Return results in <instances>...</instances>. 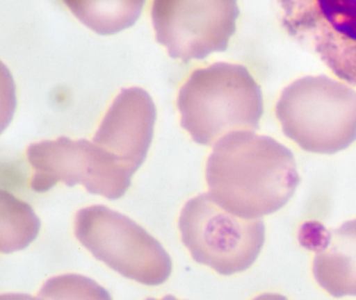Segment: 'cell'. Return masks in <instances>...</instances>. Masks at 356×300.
Returning <instances> with one entry per match:
<instances>
[{"mask_svg":"<svg viewBox=\"0 0 356 300\" xmlns=\"http://www.w3.org/2000/svg\"><path fill=\"white\" fill-rule=\"evenodd\" d=\"M237 0H153L158 43L184 62L222 52L236 31Z\"/></svg>","mask_w":356,"mask_h":300,"instance_id":"52a82bcc","label":"cell"},{"mask_svg":"<svg viewBox=\"0 0 356 300\" xmlns=\"http://www.w3.org/2000/svg\"><path fill=\"white\" fill-rule=\"evenodd\" d=\"M287 33L356 85V0H278Z\"/></svg>","mask_w":356,"mask_h":300,"instance_id":"ba28073f","label":"cell"},{"mask_svg":"<svg viewBox=\"0 0 356 300\" xmlns=\"http://www.w3.org/2000/svg\"><path fill=\"white\" fill-rule=\"evenodd\" d=\"M76 235L97 260L143 285H161L172 273V260L161 244L129 217L107 206L79 210Z\"/></svg>","mask_w":356,"mask_h":300,"instance_id":"5b68a950","label":"cell"},{"mask_svg":"<svg viewBox=\"0 0 356 300\" xmlns=\"http://www.w3.org/2000/svg\"><path fill=\"white\" fill-rule=\"evenodd\" d=\"M181 124L201 145L234 131L259 128L261 89L245 67L216 62L191 73L178 95Z\"/></svg>","mask_w":356,"mask_h":300,"instance_id":"7a4b0ae2","label":"cell"},{"mask_svg":"<svg viewBox=\"0 0 356 300\" xmlns=\"http://www.w3.org/2000/svg\"><path fill=\"white\" fill-rule=\"evenodd\" d=\"M206 179L220 206L247 219L282 208L300 183L293 153L276 140L250 131L229 133L214 145Z\"/></svg>","mask_w":356,"mask_h":300,"instance_id":"6da1fadb","label":"cell"},{"mask_svg":"<svg viewBox=\"0 0 356 300\" xmlns=\"http://www.w3.org/2000/svg\"><path fill=\"white\" fill-rule=\"evenodd\" d=\"M28 160L35 170L31 187L36 192L64 183L83 185L90 193L114 200L128 191L134 174L115 156L87 140L62 137L33 144Z\"/></svg>","mask_w":356,"mask_h":300,"instance_id":"8992f818","label":"cell"},{"mask_svg":"<svg viewBox=\"0 0 356 300\" xmlns=\"http://www.w3.org/2000/svg\"><path fill=\"white\" fill-rule=\"evenodd\" d=\"M179 228L183 243L195 262L222 275L249 269L266 240L264 221L232 214L210 194H202L187 202L179 219Z\"/></svg>","mask_w":356,"mask_h":300,"instance_id":"277c9868","label":"cell"},{"mask_svg":"<svg viewBox=\"0 0 356 300\" xmlns=\"http://www.w3.org/2000/svg\"><path fill=\"white\" fill-rule=\"evenodd\" d=\"M155 103L141 88L122 90L106 114L93 143L115 156L133 172L143 165L153 140Z\"/></svg>","mask_w":356,"mask_h":300,"instance_id":"9c48e42d","label":"cell"},{"mask_svg":"<svg viewBox=\"0 0 356 300\" xmlns=\"http://www.w3.org/2000/svg\"><path fill=\"white\" fill-rule=\"evenodd\" d=\"M302 243L314 248V278L334 297L356 296V220L339 228L326 231L318 225H306Z\"/></svg>","mask_w":356,"mask_h":300,"instance_id":"30bf717a","label":"cell"},{"mask_svg":"<svg viewBox=\"0 0 356 300\" xmlns=\"http://www.w3.org/2000/svg\"><path fill=\"white\" fill-rule=\"evenodd\" d=\"M276 116L302 149L337 153L356 140V92L324 75L303 77L285 88Z\"/></svg>","mask_w":356,"mask_h":300,"instance_id":"3957f363","label":"cell"},{"mask_svg":"<svg viewBox=\"0 0 356 300\" xmlns=\"http://www.w3.org/2000/svg\"><path fill=\"white\" fill-rule=\"evenodd\" d=\"M72 14L99 35H115L138 20L145 0H63Z\"/></svg>","mask_w":356,"mask_h":300,"instance_id":"8fae6325","label":"cell"}]
</instances>
